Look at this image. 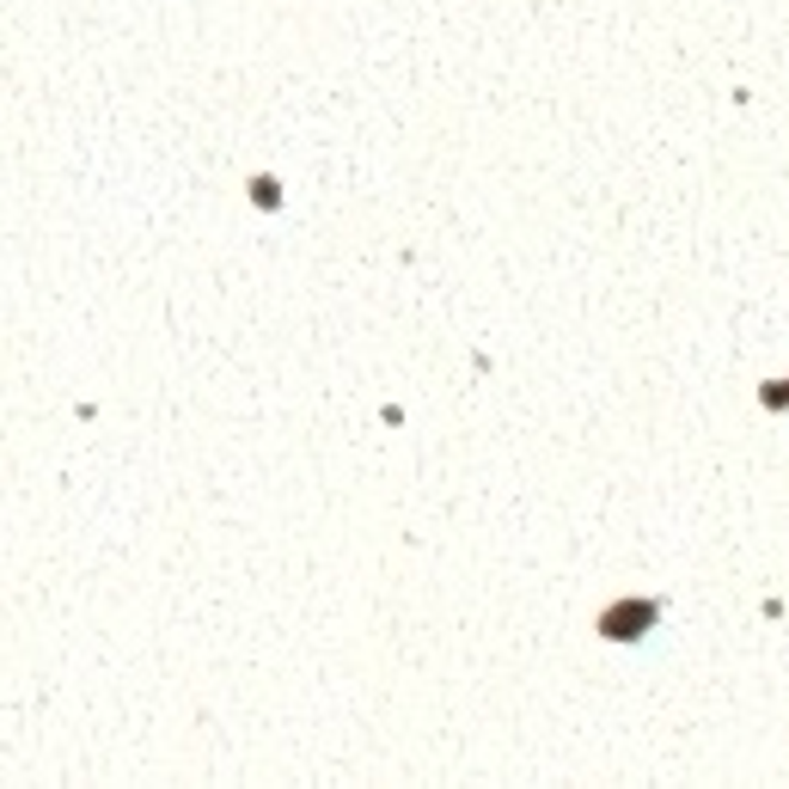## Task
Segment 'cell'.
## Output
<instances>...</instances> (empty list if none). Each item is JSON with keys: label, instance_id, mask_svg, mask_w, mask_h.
Segmentation results:
<instances>
[{"label": "cell", "instance_id": "6da1fadb", "mask_svg": "<svg viewBox=\"0 0 789 789\" xmlns=\"http://www.w3.org/2000/svg\"><path fill=\"white\" fill-rule=\"evenodd\" d=\"M655 625H661V600H655V593H625V600L600 606V618H593V637L625 649V642H642Z\"/></svg>", "mask_w": 789, "mask_h": 789}, {"label": "cell", "instance_id": "7a4b0ae2", "mask_svg": "<svg viewBox=\"0 0 789 789\" xmlns=\"http://www.w3.org/2000/svg\"><path fill=\"white\" fill-rule=\"evenodd\" d=\"M251 197H258V209H282V184H276L270 172L251 178Z\"/></svg>", "mask_w": 789, "mask_h": 789}, {"label": "cell", "instance_id": "3957f363", "mask_svg": "<svg viewBox=\"0 0 789 789\" xmlns=\"http://www.w3.org/2000/svg\"><path fill=\"white\" fill-rule=\"evenodd\" d=\"M759 405L765 410H789V380H765L759 386Z\"/></svg>", "mask_w": 789, "mask_h": 789}]
</instances>
